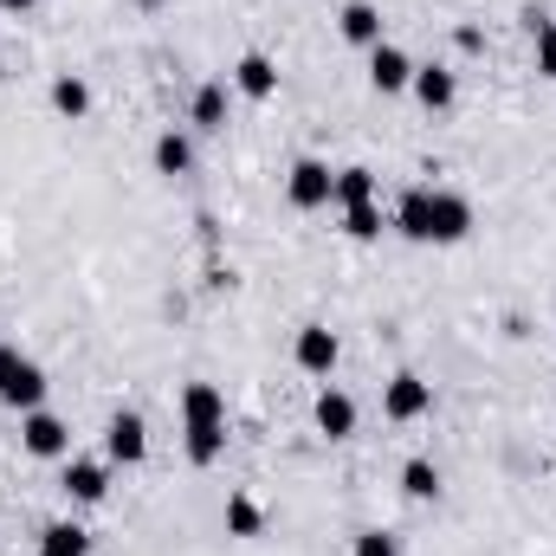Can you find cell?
I'll return each mask as SVG.
<instances>
[{"mask_svg": "<svg viewBox=\"0 0 556 556\" xmlns=\"http://www.w3.org/2000/svg\"><path fill=\"white\" fill-rule=\"evenodd\" d=\"M395 227L415 240V247H459L472 233V201L459 188H408L402 207H395Z\"/></svg>", "mask_w": 556, "mask_h": 556, "instance_id": "6da1fadb", "label": "cell"}, {"mask_svg": "<svg viewBox=\"0 0 556 556\" xmlns=\"http://www.w3.org/2000/svg\"><path fill=\"white\" fill-rule=\"evenodd\" d=\"M285 201H291L298 214L330 207V201H337V168H330V162H317V155H298V162H291V175H285Z\"/></svg>", "mask_w": 556, "mask_h": 556, "instance_id": "7a4b0ae2", "label": "cell"}, {"mask_svg": "<svg viewBox=\"0 0 556 556\" xmlns=\"http://www.w3.org/2000/svg\"><path fill=\"white\" fill-rule=\"evenodd\" d=\"M20 446L33 459H72V427L52 408H33V415H20Z\"/></svg>", "mask_w": 556, "mask_h": 556, "instance_id": "3957f363", "label": "cell"}, {"mask_svg": "<svg viewBox=\"0 0 556 556\" xmlns=\"http://www.w3.org/2000/svg\"><path fill=\"white\" fill-rule=\"evenodd\" d=\"M382 415L395 420V427H408V420H420V415H433V382H420V376H389L382 382Z\"/></svg>", "mask_w": 556, "mask_h": 556, "instance_id": "277c9868", "label": "cell"}, {"mask_svg": "<svg viewBox=\"0 0 556 556\" xmlns=\"http://www.w3.org/2000/svg\"><path fill=\"white\" fill-rule=\"evenodd\" d=\"M337 356H343V343H337V330H324V324H304V330L291 337V363H298L304 376H330Z\"/></svg>", "mask_w": 556, "mask_h": 556, "instance_id": "5b68a950", "label": "cell"}, {"mask_svg": "<svg viewBox=\"0 0 556 556\" xmlns=\"http://www.w3.org/2000/svg\"><path fill=\"white\" fill-rule=\"evenodd\" d=\"M104 459L111 466H142L149 459V427H142V415H111V427H104Z\"/></svg>", "mask_w": 556, "mask_h": 556, "instance_id": "8992f818", "label": "cell"}, {"mask_svg": "<svg viewBox=\"0 0 556 556\" xmlns=\"http://www.w3.org/2000/svg\"><path fill=\"white\" fill-rule=\"evenodd\" d=\"M369 85H376L382 98L408 91V85H415V59H408L402 46H389V39H382V46H369Z\"/></svg>", "mask_w": 556, "mask_h": 556, "instance_id": "52a82bcc", "label": "cell"}, {"mask_svg": "<svg viewBox=\"0 0 556 556\" xmlns=\"http://www.w3.org/2000/svg\"><path fill=\"white\" fill-rule=\"evenodd\" d=\"M65 498L104 505L111 498V459H65Z\"/></svg>", "mask_w": 556, "mask_h": 556, "instance_id": "ba28073f", "label": "cell"}, {"mask_svg": "<svg viewBox=\"0 0 556 556\" xmlns=\"http://www.w3.org/2000/svg\"><path fill=\"white\" fill-rule=\"evenodd\" d=\"M311 420H317V433H330V440H350V433H356V395H343V389H317Z\"/></svg>", "mask_w": 556, "mask_h": 556, "instance_id": "9c48e42d", "label": "cell"}, {"mask_svg": "<svg viewBox=\"0 0 556 556\" xmlns=\"http://www.w3.org/2000/svg\"><path fill=\"white\" fill-rule=\"evenodd\" d=\"M233 91L253 98V104H266V98L278 91V65L266 59V52H240V59H233Z\"/></svg>", "mask_w": 556, "mask_h": 556, "instance_id": "30bf717a", "label": "cell"}, {"mask_svg": "<svg viewBox=\"0 0 556 556\" xmlns=\"http://www.w3.org/2000/svg\"><path fill=\"white\" fill-rule=\"evenodd\" d=\"M181 427H227V395L214 382H188L181 389Z\"/></svg>", "mask_w": 556, "mask_h": 556, "instance_id": "8fae6325", "label": "cell"}, {"mask_svg": "<svg viewBox=\"0 0 556 556\" xmlns=\"http://www.w3.org/2000/svg\"><path fill=\"white\" fill-rule=\"evenodd\" d=\"M337 33H343L350 46H363V52L382 46V7H376V0H350V7L337 13Z\"/></svg>", "mask_w": 556, "mask_h": 556, "instance_id": "7c38bea8", "label": "cell"}, {"mask_svg": "<svg viewBox=\"0 0 556 556\" xmlns=\"http://www.w3.org/2000/svg\"><path fill=\"white\" fill-rule=\"evenodd\" d=\"M408 91H415L427 111H453V104H459V78H453L446 65H415V85H408Z\"/></svg>", "mask_w": 556, "mask_h": 556, "instance_id": "4fadbf2b", "label": "cell"}, {"mask_svg": "<svg viewBox=\"0 0 556 556\" xmlns=\"http://www.w3.org/2000/svg\"><path fill=\"white\" fill-rule=\"evenodd\" d=\"M46 395H52V382H46V369H39V363H20V376L0 389V402H7V408H20V415L46 408Z\"/></svg>", "mask_w": 556, "mask_h": 556, "instance_id": "5bb4252c", "label": "cell"}, {"mask_svg": "<svg viewBox=\"0 0 556 556\" xmlns=\"http://www.w3.org/2000/svg\"><path fill=\"white\" fill-rule=\"evenodd\" d=\"M188 124H194V130H227V85H220V78L194 85V98H188Z\"/></svg>", "mask_w": 556, "mask_h": 556, "instance_id": "9a60e30c", "label": "cell"}, {"mask_svg": "<svg viewBox=\"0 0 556 556\" xmlns=\"http://www.w3.org/2000/svg\"><path fill=\"white\" fill-rule=\"evenodd\" d=\"M52 111L72 117V124H85V117H91V85H85L78 72H59V78H52Z\"/></svg>", "mask_w": 556, "mask_h": 556, "instance_id": "2e32d148", "label": "cell"}, {"mask_svg": "<svg viewBox=\"0 0 556 556\" xmlns=\"http://www.w3.org/2000/svg\"><path fill=\"white\" fill-rule=\"evenodd\" d=\"M220 525H227V538H260V531H266V511H260V498L233 492L227 511H220Z\"/></svg>", "mask_w": 556, "mask_h": 556, "instance_id": "e0dca14e", "label": "cell"}, {"mask_svg": "<svg viewBox=\"0 0 556 556\" xmlns=\"http://www.w3.org/2000/svg\"><path fill=\"white\" fill-rule=\"evenodd\" d=\"M33 556H91V531H78V525H46Z\"/></svg>", "mask_w": 556, "mask_h": 556, "instance_id": "ac0fdd59", "label": "cell"}, {"mask_svg": "<svg viewBox=\"0 0 556 556\" xmlns=\"http://www.w3.org/2000/svg\"><path fill=\"white\" fill-rule=\"evenodd\" d=\"M402 492H408V498H415V505H433V498H440V466H433V459H408V466H402Z\"/></svg>", "mask_w": 556, "mask_h": 556, "instance_id": "d6986e66", "label": "cell"}, {"mask_svg": "<svg viewBox=\"0 0 556 556\" xmlns=\"http://www.w3.org/2000/svg\"><path fill=\"white\" fill-rule=\"evenodd\" d=\"M525 20H531V52H538V78H551V85H556V20H544L538 7H531Z\"/></svg>", "mask_w": 556, "mask_h": 556, "instance_id": "ffe728a7", "label": "cell"}, {"mask_svg": "<svg viewBox=\"0 0 556 556\" xmlns=\"http://www.w3.org/2000/svg\"><path fill=\"white\" fill-rule=\"evenodd\" d=\"M155 168H162V175H188V168H194V142L181 137V130H162V137H155Z\"/></svg>", "mask_w": 556, "mask_h": 556, "instance_id": "44dd1931", "label": "cell"}, {"mask_svg": "<svg viewBox=\"0 0 556 556\" xmlns=\"http://www.w3.org/2000/svg\"><path fill=\"white\" fill-rule=\"evenodd\" d=\"M376 201V168H337V207Z\"/></svg>", "mask_w": 556, "mask_h": 556, "instance_id": "7402d4cb", "label": "cell"}, {"mask_svg": "<svg viewBox=\"0 0 556 556\" xmlns=\"http://www.w3.org/2000/svg\"><path fill=\"white\" fill-rule=\"evenodd\" d=\"M343 233H350V240H382V201L343 207Z\"/></svg>", "mask_w": 556, "mask_h": 556, "instance_id": "603a6c76", "label": "cell"}, {"mask_svg": "<svg viewBox=\"0 0 556 556\" xmlns=\"http://www.w3.org/2000/svg\"><path fill=\"white\" fill-rule=\"evenodd\" d=\"M227 453V427H188V459L194 466H214Z\"/></svg>", "mask_w": 556, "mask_h": 556, "instance_id": "cb8c5ba5", "label": "cell"}, {"mask_svg": "<svg viewBox=\"0 0 556 556\" xmlns=\"http://www.w3.org/2000/svg\"><path fill=\"white\" fill-rule=\"evenodd\" d=\"M350 556H402V538L395 531H356Z\"/></svg>", "mask_w": 556, "mask_h": 556, "instance_id": "d4e9b609", "label": "cell"}, {"mask_svg": "<svg viewBox=\"0 0 556 556\" xmlns=\"http://www.w3.org/2000/svg\"><path fill=\"white\" fill-rule=\"evenodd\" d=\"M20 363H26V356H20V350H13V343H0V389H7V382H13V376H20Z\"/></svg>", "mask_w": 556, "mask_h": 556, "instance_id": "484cf974", "label": "cell"}, {"mask_svg": "<svg viewBox=\"0 0 556 556\" xmlns=\"http://www.w3.org/2000/svg\"><path fill=\"white\" fill-rule=\"evenodd\" d=\"M453 46H459V52H485V33H479V26H459Z\"/></svg>", "mask_w": 556, "mask_h": 556, "instance_id": "4316f807", "label": "cell"}, {"mask_svg": "<svg viewBox=\"0 0 556 556\" xmlns=\"http://www.w3.org/2000/svg\"><path fill=\"white\" fill-rule=\"evenodd\" d=\"M39 0H0V13H33Z\"/></svg>", "mask_w": 556, "mask_h": 556, "instance_id": "83f0119b", "label": "cell"}, {"mask_svg": "<svg viewBox=\"0 0 556 556\" xmlns=\"http://www.w3.org/2000/svg\"><path fill=\"white\" fill-rule=\"evenodd\" d=\"M137 7H162V0H137Z\"/></svg>", "mask_w": 556, "mask_h": 556, "instance_id": "f1b7e54d", "label": "cell"}, {"mask_svg": "<svg viewBox=\"0 0 556 556\" xmlns=\"http://www.w3.org/2000/svg\"><path fill=\"white\" fill-rule=\"evenodd\" d=\"M0 78H7V59H0Z\"/></svg>", "mask_w": 556, "mask_h": 556, "instance_id": "f546056e", "label": "cell"}]
</instances>
